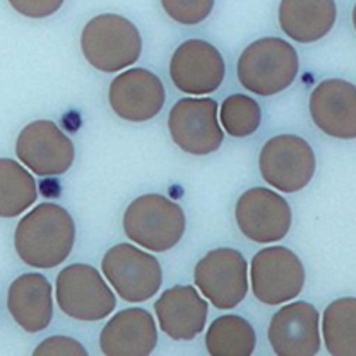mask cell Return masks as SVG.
I'll return each instance as SVG.
<instances>
[{
	"label": "cell",
	"instance_id": "5bb4252c",
	"mask_svg": "<svg viewBox=\"0 0 356 356\" xmlns=\"http://www.w3.org/2000/svg\"><path fill=\"white\" fill-rule=\"evenodd\" d=\"M111 110L122 120L147 122L163 110L166 91L156 74L147 69H129L111 81L108 89Z\"/></svg>",
	"mask_w": 356,
	"mask_h": 356
},
{
	"label": "cell",
	"instance_id": "8992f818",
	"mask_svg": "<svg viewBox=\"0 0 356 356\" xmlns=\"http://www.w3.org/2000/svg\"><path fill=\"white\" fill-rule=\"evenodd\" d=\"M317 159L305 139L283 134L269 139L259 154V170L270 187L293 194L310 184Z\"/></svg>",
	"mask_w": 356,
	"mask_h": 356
},
{
	"label": "cell",
	"instance_id": "ba28073f",
	"mask_svg": "<svg viewBox=\"0 0 356 356\" xmlns=\"http://www.w3.org/2000/svg\"><path fill=\"white\" fill-rule=\"evenodd\" d=\"M250 284L255 298L266 305L291 302L305 286V267L286 247H267L254 255Z\"/></svg>",
	"mask_w": 356,
	"mask_h": 356
},
{
	"label": "cell",
	"instance_id": "cb8c5ba5",
	"mask_svg": "<svg viewBox=\"0 0 356 356\" xmlns=\"http://www.w3.org/2000/svg\"><path fill=\"white\" fill-rule=\"evenodd\" d=\"M221 125L233 137H248L261 127L262 110L254 98L232 95L221 103Z\"/></svg>",
	"mask_w": 356,
	"mask_h": 356
},
{
	"label": "cell",
	"instance_id": "484cf974",
	"mask_svg": "<svg viewBox=\"0 0 356 356\" xmlns=\"http://www.w3.org/2000/svg\"><path fill=\"white\" fill-rule=\"evenodd\" d=\"M35 356H88L86 348L67 336L47 337L35 351Z\"/></svg>",
	"mask_w": 356,
	"mask_h": 356
},
{
	"label": "cell",
	"instance_id": "83f0119b",
	"mask_svg": "<svg viewBox=\"0 0 356 356\" xmlns=\"http://www.w3.org/2000/svg\"><path fill=\"white\" fill-rule=\"evenodd\" d=\"M353 26H355V29H356V3H355V7H353Z\"/></svg>",
	"mask_w": 356,
	"mask_h": 356
},
{
	"label": "cell",
	"instance_id": "9c48e42d",
	"mask_svg": "<svg viewBox=\"0 0 356 356\" xmlns=\"http://www.w3.org/2000/svg\"><path fill=\"white\" fill-rule=\"evenodd\" d=\"M194 281L216 309H235L248 291L247 261L235 248L211 250L195 266Z\"/></svg>",
	"mask_w": 356,
	"mask_h": 356
},
{
	"label": "cell",
	"instance_id": "7c38bea8",
	"mask_svg": "<svg viewBox=\"0 0 356 356\" xmlns=\"http://www.w3.org/2000/svg\"><path fill=\"white\" fill-rule=\"evenodd\" d=\"M236 225L255 243L283 240L291 228V207L283 195L264 187L243 192L236 200Z\"/></svg>",
	"mask_w": 356,
	"mask_h": 356
},
{
	"label": "cell",
	"instance_id": "2e32d148",
	"mask_svg": "<svg viewBox=\"0 0 356 356\" xmlns=\"http://www.w3.org/2000/svg\"><path fill=\"white\" fill-rule=\"evenodd\" d=\"M314 124L336 139H356V86L343 79H325L312 91Z\"/></svg>",
	"mask_w": 356,
	"mask_h": 356
},
{
	"label": "cell",
	"instance_id": "e0dca14e",
	"mask_svg": "<svg viewBox=\"0 0 356 356\" xmlns=\"http://www.w3.org/2000/svg\"><path fill=\"white\" fill-rule=\"evenodd\" d=\"M158 344L154 318L144 309H125L106 322L99 348L106 356H147Z\"/></svg>",
	"mask_w": 356,
	"mask_h": 356
},
{
	"label": "cell",
	"instance_id": "44dd1931",
	"mask_svg": "<svg viewBox=\"0 0 356 356\" xmlns=\"http://www.w3.org/2000/svg\"><path fill=\"white\" fill-rule=\"evenodd\" d=\"M255 344L254 327L240 315H221L206 332V350L211 356H250Z\"/></svg>",
	"mask_w": 356,
	"mask_h": 356
},
{
	"label": "cell",
	"instance_id": "30bf717a",
	"mask_svg": "<svg viewBox=\"0 0 356 356\" xmlns=\"http://www.w3.org/2000/svg\"><path fill=\"white\" fill-rule=\"evenodd\" d=\"M168 131L181 151L194 156L214 153L225 139L213 98L178 99L168 115Z\"/></svg>",
	"mask_w": 356,
	"mask_h": 356
},
{
	"label": "cell",
	"instance_id": "4fadbf2b",
	"mask_svg": "<svg viewBox=\"0 0 356 356\" xmlns=\"http://www.w3.org/2000/svg\"><path fill=\"white\" fill-rule=\"evenodd\" d=\"M225 58L214 44L187 40L173 51L170 77L185 95L206 96L220 89L225 79Z\"/></svg>",
	"mask_w": 356,
	"mask_h": 356
},
{
	"label": "cell",
	"instance_id": "4316f807",
	"mask_svg": "<svg viewBox=\"0 0 356 356\" xmlns=\"http://www.w3.org/2000/svg\"><path fill=\"white\" fill-rule=\"evenodd\" d=\"M9 3L21 16L43 19L57 13L64 6V0H9Z\"/></svg>",
	"mask_w": 356,
	"mask_h": 356
},
{
	"label": "cell",
	"instance_id": "ac0fdd59",
	"mask_svg": "<svg viewBox=\"0 0 356 356\" xmlns=\"http://www.w3.org/2000/svg\"><path fill=\"white\" fill-rule=\"evenodd\" d=\"M154 312L166 336L175 341H192L206 329L209 307L195 288L173 286L159 296Z\"/></svg>",
	"mask_w": 356,
	"mask_h": 356
},
{
	"label": "cell",
	"instance_id": "3957f363",
	"mask_svg": "<svg viewBox=\"0 0 356 356\" xmlns=\"http://www.w3.org/2000/svg\"><path fill=\"white\" fill-rule=\"evenodd\" d=\"M81 50L89 65L102 72H118L136 64L143 40L136 24L118 14H99L84 26Z\"/></svg>",
	"mask_w": 356,
	"mask_h": 356
},
{
	"label": "cell",
	"instance_id": "ffe728a7",
	"mask_svg": "<svg viewBox=\"0 0 356 356\" xmlns=\"http://www.w3.org/2000/svg\"><path fill=\"white\" fill-rule=\"evenodd\" d=\"M280 26L298 43H315L329 35L336 22L334 0H281Z\"/></svg>",
	"mask_w": 356,
	"mask_h": 356
},
{
	"label": "cell",
	"instance_id": "603a6c76",
	"mask_svg": "<svg viewBox=\"0 0 356 356\" xmlns=\"http://www.w3.org/2000/svg\"><path fill=\"white\" fill-rule=\"evenodd\" d=\"M322 334L329 355L356 356V298L334 300L322 315Z\"/></svg>",
	"mask_w": 356,
	"mask_h": 356
},
{
	"label": "cell",
	"instance_id": "9a60e30c",
	"mask_svg": "<svg viewBox=\"0 0 356 356\" xmlns=\"http://www.w3.org/2000/svg\"><path fill=\"white\" fill-rule=\"evenodd\" d=\"M318 312L307 302H293L270 318L267 337L277 356H314L321 351Z\"/></svg>",
	"mask_w": 356,
	"mask_h": 356
},
{
	"label": "cell",
	"instance_id": "52a82bcc",
	"mask_svg": "<svg viewBox=\"0 0 356 356\" xmlns=\"http://www.w3.org/2000/svg\"><path fill=\"white\" fill-rule=\"evenodd\" d=\"M102 270L115 291L129 303L147 302L163 283L158 259L131 243L111 247L103 257Z\"/></svg>",
	"mask_w": 356,
	"mask_h": 356
},
{
	"label": "cell",
	"instance_id": "d6986e66",
	"mask_svg": "<svg viewBox=\"0 0 356 356\" xmlns=\"http://www.w3.org/2000/svg\"><path fill=\"white\" fill-rule=\"evenodd\" d=\"M7 309L14 321L26 332H42L54 318L51 284L38 273H28L16 277L7 293Z\"/></svg>",
	"mask_w": 356,
	"mask_h": 356
},
{
	"label": "cell",
	"instance_id": "5b68a950",
	"mask_svg": "<svg viewBox=\"0 0 356 356\" xmlns=\"http://www.w3.org/2000/svg\"><path fill=\"white\" fill-rule=\"evenodd\" d=\"M55 295L65 315L83 322L102 321L117 307L113 291L102 274L89 264H72L62 269Z\"/></svg>",
	"mask_w": 356,
	"mask_h": 356
},
{
	"label": "cell",
	"instance_id": "d4e9b609",
	"mask_svg": "<svg viewBox=\"0 0 356 356\" xmlns=\"http://www.w3.org/2000/svg\"><path fill=\"white\" fill-rule=\"evenodd\" d=\"M161 6L173 21L194 26L209 17L214 0H161Z\"/></svg>",
	"mask_w": 356,
	"mask_h": 356
},
{
	"label": "cell",
	"instance_id": "8fae6325",
	"mask_svg": "<svg viewBox=\"0 0 356 356\" xmlns=\"http://www.w3.org/2000/svg\"><path fill=\"white\" fill-rule=\"evenodd\" d=\"M22 165L40 177L64 175L72 166L74 144L51 120H35L22 129L16 140Z\"/></svg>",
	"mask_w": 356,
	"mask_h": 356
},
{
	"label": "cell",
	"instance_id": "7a4b0ae2",
	"mask_svg": "<svg viewBox=\"0 0 356 356\" xmlns=\"http://www.w3.org/2000/svg\"><path fill=\"white\" fill-rule=\"evenodd\" d=\"M298 54L281 38H261L250 43L236 62L240 84L257 96H274L288 89L298 76Z\"/></svg>",
	"mask_w": 356,
	"mask_h": 356
},
{
	"label": "cell",
	"instance_id": "6da1fadb",
	"mask_svg": "<svg viewBox=\"0 0 356 356\" xmlns=\"http://www.w3.org/2000/svg\"><path fill=\"white\" fill-rule=\"evenodd\" d=\"M76 240L72 216L57 204L44 202L17 222L14 247L24 264L51 269L70 255Z\"/></svg>",
	"mask_w": 356,
	"mask_h": 356
},
{
	"label": "cell",
	"instance_id": "277c9868",
	"mask_svg": "<svg viewBox=\"0 0 356 356\" xmlns=\"http://www.w3.org/2000/svg\"><path fill=\"white\" fill-rule=\"evenodd\" d=\"M124 232L139 247L166 252L184 236V209L161 194L140 195L125 209Z\"/></svg>",
	"mask_w": 356,
	"mask_h": 356
},
{
	"label": "cell",
	"instance_id": "7402d4cb",
	"mask_svg": "<svg viewBox=\"0 0 356 356\" xmlns=\"http://www.w3.org/2000/svg\"><path fill=\"white\" fill-rule=\"evenodd\" d=\"M36 181L10 158H0V218H17L36 202Z\"/></svg>",
	"mask_w": 356,
	"mask_h": 356
}]
</instances>
